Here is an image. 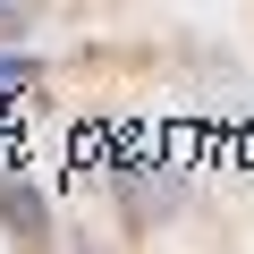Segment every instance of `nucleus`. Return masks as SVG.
Segmentation results:
<instances>
[{
  "label": "nucleus",
  "instance_id": "nucleus-1",
  "mask_svg": "<svg viewBox=\"0 0 254 254\" xmlns=\"http://www.w3.org/2000/svg\"><path fill=\"white\" fill-rule=\"evenodd\" d=\"M0 220H9L17 237H43V229H51V212H43V195H34V187H17L9 170H0Z\"/></svg>",
  "mask_w": 254,
  "mask_h": 254
}]
</instances>
